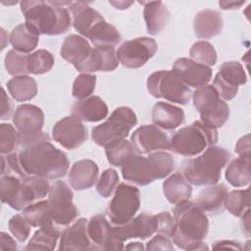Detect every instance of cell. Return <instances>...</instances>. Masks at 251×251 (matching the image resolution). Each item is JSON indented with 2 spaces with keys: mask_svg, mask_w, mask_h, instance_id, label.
I'll return each instance as SVG.
<instances>
[{
  "mask_svg": "<svg viewBox=\"0 0 251 251\" xmlns=\"http://www.w3.org/2000/svg\"><path fill=\"white\" fill-rule=\"evenodd\" d=\"M245 1H220L219 5L223 10H234L240 8Z\"/></svg>",
  "mask_w": 251,
  "mask_h": 251,
  "instance_id": "56",
  "label": "cell"
},
{
  "mask_svg": "<svg viewBox=\"0 0 251 251\" xmlns=\"http://www.w3.org/2000/svg\"><path fill=\"white\" fill-rule=\"evenodd\" d=\"M108 162L115 167H122L136 152L130 141L126 138L116 140L105 147Z\"/></svg>",
  "mask_w": 251,
  "mask_h": 251,
  "instance_id": "37",
  "label": "cell"
},
{
  "mask_svg": "<svg viewBox=\"0 0 251 251\" xmlns=\"http://www.w3.org/2000/svg\"><path fill=\"white\" fill-rule=\"evenodd\" d=\"M226 179L234 187L249 185L251 181L250 157H238L231 161L226 170Z\"/></svg>",
  "mask_w": 251,
  "mask_h": 251,
  "instance_id": "33",
  "label": "cell"
},
{
  "mask_svg": "<svg viewBox=\"0 0 251 251\" xmlns=\"http://www.w3.org/2000/svg\"><path fill=\"white\" fill-rule=\"evenodd\" d=\"M189 55L193 62L209 68L217 62V52L214 46L208 41L200 40L195 42L189 50Z\"/></svg>",
  "mask_w": 251,
  "mask_h": 251,
  "instance_id": "40",
  "label": "cell"
},
{
  "mask_svg": "<svg viewBox=\"0 0 251 251\" xmlns=\"http://www.w3.org/2000/svg\"><path fill=\"white\" fill-rule=\"evenodd\" d=\"M20 163L27 176L46 179L64 177L70 167L67 155L50 141H41L19 152Z\"/></svg>",
  "mask_w": 251,
  "mask_h": 251,
  "instance_id": "2",
  "label": "cell"
},
{
  "mask_svg": "<svg viewBox=\"0 0 251 251\" xmlns=\"http://www.w3.org/2000/svg\"><path fill=\"white\" fill-rule=\"evenodd\" d=\"M146 86L153 97L163 98L180 105H185L192 97L190 88L173 71L153 73L148 76Z\"/></svg>",
  "mask_w": 251,
  "mask_h": 251,
  "instance_id": "8",
  "label": "cell"
},
{
  "mask_svg": "<svg viewBox=\"0 0 251 251\" xmlns=\"http://www.w3.org/2000/svg\"><path fill=\"white\" fill-rule=\"evenodd\" d=\"M230 159V154L225 148L211 145L201 155L188 159L182 164V176L193 185H214L221 178L222 170Z\"/></svg>",
  "mask_w": 251,
  "mask_h": 251,
  "instance_id": "4",
  "label": "cell"
},
{
  "mask_svg": "<svg viewBox=\"0 0 251 251\" xmlns=\"http://www.w3.org/2000/svg\"><path fill=\"white\" fill-rule=\"evenodd\" d=\"M114 236L121 242L130 238L147 239L157 231V219L154 215L141 213L123 225L112 226Z\"/></svg>",
  "mask_w": 251,
  "mask_h": 251,
  "instance_id": "16",
  "label": "cell"
},
{
  "mask_svg": "<svg viewBox=\"0 0 251 251\" xmlns=\"http://www.w3.org/2000/svg\"><path fill=\"white\" fill-rule=\"evenodd\" d=\"M73 198V191L64 181L56 180L51 184L48 202L53 222L58 226H67L77 217L78 211Z\"/></svg>",
  "mask_w": 251,
  "mask_h": 251,
  "instance_id": "11",
  "label": "cell"
},
{
  "mask_svg": "<svg viewBox=\"0 0 251 251\" xmlns=\"http://www.w3.org/2000/svg\"><path fill=\"white\" fill-rule=\"evenodd\" d=\"M246 81L247 75L243 66L238 62L229 61L220 67L214 78L213 87L222 100L228 101L236 96L239 85L245 84Z\"/></svg>",
  "mask_w": 251,
  "mask_h": 251,
  "instance_id": "13",
  "label": "cell"
},
{
  "mask_svg": "<svg viewBox=\"0 0 251 251\" xmlns=\"http://www.w3.org/2000/svg\"><path fill=\"white\" fill-rule=\"evenodd\" d=\"M22 183V178L15 176H2L0 180V198L5 204L10 207L17 198L20 187Z\"/></svg>",
  "mask_w": 251,
  "mask_h": 251,
  "instance_id": "45",
  "label": "cell"
},
{
  "mask_svg": "<svg viewBox=\"0 0 251 251\" xmlns=\"http://www.w3.org/2000/svg\"><path fill=\"white\" fill-rule=\"evenodd\" d=\"M224 205L231 215L241 217L250 207V189H235L228 192Z\"/></svg>",
  "mask_w": 251,
  "mask_h": 251,
  "instance_id": "38",
  "label": "cell"
},
{
  "mask_svg": "<svg viewBox=\"0 0 251 251\" xmlns=\"http://www.w3.org/2000/svg\"><path fill=\"white\" fill-rule=\"evenodd\" d=\"M217 141V128L202 121H196L178 129L171 137L169 150L177 155L193 157L201 154L207 147L215 145Z\"/></svg>",
  "mask_w": 251,
  "mask_h": 251,
  "instance_id": "5",
  "label": "cell"
},
{
  "mask_svg": "<svg viewBox=\"0 0 251 251\" xmlns=\"http://www.w3.org/2000/svg\"><path fill=\"white\" fill-rule=\"evenodd\" d=\"M153 173L158 178H164L168 176L175 169V161L173 156L165 151H156L149 154L147 157Z\"/></svg>",
  "mask_w": 251,
  "mask_h": 251,
  "instance_id": "39",
  "label": "cell"
},
{
  "mask_svg": "<svg viewBox=\"0 0 251 251\" xmlns=\"http://www.w3.org/2000/svg\"><path fill=\"white\" fill-rule=\"evenodd\" d=\"M1 163H2V176H15L20 178H24L27 175L25 173L19 159V153L13 152L6 154V156H1Z\"/></svg>",
  "mask_w": 251,
  "mask_h": 251,
  "instance_id": "47",
  "label": "cell"
},
{
  "mask_svg": "<svg viewBox=\"0 0 251 251\" xmlns=\"http://www.w3.org/2000/svg\"><path fill=\"white\" fill-rule=\"evenodd\" d=\"M92 49L87 39L76 34H71L65 38L60 54L65 61L74 65L76 70L88 59Z\"/></svg>",
  "mask_w": 251,
  "mask_h": 251,
  "instance_id": "23",
  "label": "cell"
},
{
  "mask_svg": "<svg viewBox=\"0 0 251 251\" xmlns=\"http://www.w3.org/2000/svg\"><path fill=\"white\" fill-rule=\"evenodd\" d=\"M241 227L245 236H250V209L241 216Z\"/></svg>",
  "mask_w": 251,
  "mask_h": 251,
  "instance_id": "55",
  "label": "cell"
},
{
  "mask_svg": "<svg viewBox=\"0 0 251 251\" xmlns=\"http://www.w3.org/2000/svg\"><path fill=\"white\" fill-rule=\"evenodd\" d=\"M22 215L32 227H43L55 225L48 200H39L32 203L23 210Z\"/></svg>",
  "mask_w": 251,
  "mask_h": 251,
  "instance_id": "32",
  "label": "cell"
},
{
  "mask_svg": "<svg viewBox=\"0 0 251 251\" xmlns=\"http://www.w3.org/2000/svg\"><path fill=\"white\" fill-rule=\"evenodd\" d=\"M69 12L72 14V24L75 29L86 38L92 29L104 21V18L95 9L84 2H72Z\"/></svg>",
  "mask_w": 251,
  "mask_h": 251,
  "instance_id": "20",
  "label": "cell"
},
{
  "mask_svg": "<svg viewBox=\"0 0 251 251\" xmlns=\"http://www.w3.org/2000/svg\"><path fill=\"white\" fill-rule=\"evenodd\" d=\"M119 183V175L114 169L105 170L96 183L97 192L104 198H108L115 191Z\"/></svg>",
  "mask_w": 251,
  "mask_h": 251,
  "instance_id": "46",
  "label": "cell"
},
{
  "mask_svg": "<svg viewBox=\"0 0 251 251\" xmlns=\"http://www.w3.org/2000/svg\"><path fill=\"white\" fill-rule=\"evenodd\" d=\"M59 250H91V241L87 233V221L77 219L61 233Z\"/></svg>",
  "mask_w": 251,
  "mask_h": 251,
  "instance_id": "21",
  "label": "cell"
},
{
  "mask_svg": "<svg viewBox=\"0 0 251 251\" xmlns=\"http://www.w3.org/2000/svg\"><path fill=\"white\" fill-rule=\"evenodd\" d=\"M1 119L7 120L11 117L13 112V104L5 92V89L2 88L1 94Z\"/></svg>",
  "mask_w": 251,
  "mask_h": 251,
  "instance_id": "52",
  "label": "cell"
},
{
  "mask_svg": "<svg viewBox=\"0 0 251 251\" xmlns=\"http://www.w3.org/2000/svg\"><path fill=\"white\" fill-rule=\"evenodd\" d=\"M163 192L166 199L172 204H178L189 200L192 194V186L182 176L176 173L170 176L163 182Z\"/></svg>",
  "mask_w": 251,
  "mask_h": 251,
  "instance_id": "29",
  "label": "cell"
},
{
  "mask_svg": "<svg viewBox=\"0 0 251 251\" xmlns=\"http://www.w3.org/2000/svg\"><path fill=\"white\" fill-rule=\"evenodd\" d=\"M27 56L14 49L10 50L5 57V68L9 75L14 76L27 75Z\"/></svg>",
  "mask_w": 251,
  "mask_h": 251,
  "instance_id": "42",
  "label": "cell"
},
{
  "mask_svg": "<svg viewBox=\"0 0 251 251\" xmlns=\"http://www.w3.org/2000/svg\"><path fill=\"white\" fill-rule=\"evenodd\" d=\"M7 88L12 98L18 102L29 101L37 94L36 81L28 75L14 76L7 82Z\"/></svg>",
  "mask_w": 251,
  "mask_h": 251,
  "instance_id": "34",
  "label": "cell"
},
{
  "mask_svg": "<svg viewBox=\"0 0 251 251\" xmlns=\"http://www.w3.org/2000/svg\"><path fill=\"white\" fill-rule=\"evenodd\" d=\"M53 65L54 57L45 49H39L27 56V70L29 74H45L53 68Z\"/></svg>",
  "mask_w": 251,
  "mask_h": 251,
  "instance_id": "41",
  "label": "cell"
},
{
  "mask_svg": "<svg viewBox=\"0 0 251 251\" xmlns=\"http://www.w3.org/2000/svg\"><path fill=\"white\" fill-rule=\"evenodd\" d=\"M87 38L95 47H115L122 40L118 29L105 20L93 28Z\"/></svg>",
  "mask_w": 251,
  "mask_h": 251,
  "instance_id": "35",
  "label": "cell"
},
{
  "mask_svg": "<svg viewBox=\"0 0 251 251\" xmlns=\"http://www.w3.org/2000/svg\"><path fill=\"white\" fill-rule=\"evenodd\" d=\"M87 233L91 250H123L124 243L113 233L112 225L103 215H95L87 222Z\"/></svg>",
  "mask_w": 251,
  "mask_h": 251,
  "instance_id": "17",
  "label": "cell"
},
{
  "mask_svg": "<svg viewBox=\"0 0 251 251\" xmlns=\"http://www.w3.org/2000/svg\"><path fill=\"white\" fill-rule=\"evenodd\" d=\"M194 33L198 38L209 39L221 33L223 19L215 10H202L196 14L193 21Z\"/></svg>",
  "mask_w": 251,
  "mask_h": 251,
  "instance_id": "25",
  "label": "cell"
},
{
  "mask_svg": "<svg viewBox=\"0 0 251 251\" xmlns=\"http://www.w3.org/2000/svg\"><path fill=\"white\" fill-rule=\"evenodd\" d=\"M96 84V76L90 74H80L78 75L74 83L72 94L74 98L77 101L84 100L91 96L94 92Z\"/></svg>",
  "mask_w": 251,
  "mask_h": 251,
  "instance_id": "43",
  "label": "cell"
},
{
  "mask_svg": "<svg viewBox=\"0 0 251 251\" xmlns=\"http://www.w3.org/2000/svg\"><path fill=\"white\" fill-rule=\"evenodd\" d=\"M0 249L1 250H17L18 246L16 241L6 232L0 233Z\"/></svg>",
  "mask_w": 251,
  "mask_h": 251,
  "instance_id": "53",
  "label": "cell"
},
{
  "mask_svg": "<svg viewBox=\"0 0 251 251\" xmlns=\"http://www.w3.org/2000/svg\"><path fill=\"white\" fill-rule=\"evenodd\" d=\"M144 5L143 17L147 32L151 35L159 34L167 25L170 12L162 1L142 2Z\"/></svg>",
  "mask_w": 251,
  "mask_h": 251,
  "instance_id": "27",
  "label": "cell"
},
{
  "mask_svg": "<svg viewBox=\"0 0 251 251\" xmlns=\"http://www.w3.org/2000/svg\"><path fill=\"white\" fill-rule=\"evenodd\" d=\"M137 124V118L129 107L121 106L114 110L104 123L94 126L91 130V138L99 146L126 138L129 131Z\"/></svg>",
  "mask_w": 251,
  "mask_h": 251,
  "instance_id": "6",
  "label": "cell"
},
{
  "mask_svg": "<svg viewBox=\"0 0 251 251\" xmlns=\"http://www.w3.org/2000/svg\"><path fill=\"white\" fill-rule=\"evenodd\" d=\"M130 142L139 155L170 149V140L164 130L155 125H143L136 128Z\"/></svg>",
  "mask_w": 251,
  "mask_h": 251,
  "instance_id": "14",
  "label": "cell"
},
{
  "mask_svg": "<svg viewBox=\"0 0 251 251\" xmlns=\"http://www.w3.org/2000/svg\"><path fill=\"white\" fill-rule=\"evenodd\" d=\"M193 105L200 114L202 122L219 128L223 126L229 117V107L222 100L213 85L197 88L192 93Z\"/></svg>",
  "mask_w": 251,
  "mask_h": 251,
  "instance_id": "9",
  "label": "cell"
},
{
  "mask_svg": "<svg viewBox=\"0 0 251 251\" xmlns=\"http://www.w3.org/2000/svg\"><path fill=\"white\" fill-rule=\"evenodd\" d=\"M157 47L155 39L143 36L123 42L116 54L119 62L124 67L138 69L155 55Z\"/></svg>",
  "mask_w": 251,
  "mask_h": 251,
  "instance_id": "12",
  "label": "cell"
},
{
  "mask_svg": "<svg viewBox=\"0 0 251 251\" xmlns=\"http://www.w3.org/2000/svg\"><path fill=\"white\" fill-rule=\"evenodd\" d=\"M115 47H94L88 59L76 70L82 74L112 72L119 66Z\"/></svg>",
  "mask_w": 251,
  "mask_h": 251,
  "instance_id": "22",
  "label": "cell"
},
{
  "mask_svg": "<svg viewBox=\"0 0 251 251\" xmlns=\"http://www.w3.org/2000/svg\"><path fill=\"white\" fill-rule=\"evenodd\" d=\"M140 207V192L135 186L120 183L106 208L112 225H123L131 220Z\"/></svg>",
  "mask_w": 251,
  "mask_h": 251,
  "instance_id": "10",
  "label": "cell"
},
{
  "mask_svg": "<svg viewBox=\"0 0 251 251\" xmlns=\"http://www.w3.org/2000/svg\"><path fill=\"white\" fill-rule=\"evenodd\" d=\"M73 115L80 121L99 122L108 115V106L99 96H90L73 106Z\"/></svg>",
  "mask_w": 251,
  "mask_h": 251,
  "instance_id": "28",
  "label": "cell"
},
{
  "mask_svg": "<svg viewBox=\"0 0 251 251\" xmlns=\"http://www.w3.org/2000/svg\"><path fill=\"white\" fill-rule=\"evenodd\" d=\"M59 237L58 226L39 227L25 247V250H54Z\"/></svg>",
  "mask_w": 251,
  "mask_h": 251,
  "instance_id": "36",
  "label": "cell"
},
{
  "mask_svg": "<svg viewBox=\"0 0 251 251\" xmlns=\"http://www.w3.org/2000/svg\"><path fill=\"white\" fill-rule=\"evenodd\" d=\"M99 169L95 162L89 159L76 161L69 173V182L75 190H85L94 185Z\"/></svg>",
  "mask_w": 251,
  "mask_h": 251,
  "instance_id": "24",
  "label": "cell"
},
{
  "mask_svg": "<svg viewBox=\"0 0 251 251\" xmlns=\"http://www.w3.org/2000/svg\"><path fill=\"white\" fill-rule=\"evenodd\" d=\"M227 193V187L224 183L208 185L200 191L195 203L204 212H216L224 206Z\"/></svg>",
  "mask_w": 251,
  "mask_h": 251,
  "instance_id": "31",
  "label": "cell"
},
{
  "mask_svg": "<svg viewBox=\"0 0 251 251\" xmlns=\"http://www.w3.org/2000/svg\"><path fill=\"white\" fill-rule=\"evenodd\" d=\"M124 249H127V250H143L144 246L140 242H130L126 247H124Z\"/></svg>",
  "mask_w": 251,
  "mask_h": 251,
  "instance_id": "58",
  "label": "cell"
},
{
  "mask_svg": "<svg viewBox=\"0 0 251 251\" xmlns=\"http://www.w3.org/2000/svg\"><path fill=\"white\" fill-rule=\"evenodd\" d=\"M214 249L218 248H228L232 250H242V246L240 245L239 242L237 241H232V240H219L214 242L213 244Z\"/></svg>",
  "mask_w": 251,
  "mask_h": 251,
  "instance_id": "54",
  "label": "cell"
},
{
  "mask_svg": "<svg viewBox=\"0 0 251 251\" xmlns=\"http://www.w3.org/2000/svg\"><path fill=\"white\" fill-rule=\"evenodd\" d=\"M152 121L163 129H175L184 122L181 108L167 102H157L152 109Z\"/></svg>",
  "mask_w": 251,
  "mask_h": 251,
  "instance_id": "26",
  "label": "cell"
},
{
  "mask_svg": "<svg viewBox=\"0 0 251 251\" xmlns=\"http://www.w3.org/2000/svg\"><path fill=\"white\" fill-rule=\"evenodd\" d=\"M13 123L19 132L20 145L23 147L50 141L49 135L42 131L44 114L39 107L31 104L19 106L13 116Z\"/></svg>",
  "mask_w": 251,
  "mask_h": 251,
  "instance_id": "7",
  "label": "cell"
},
{
  "mask_svg": "<svg viewBox=\"0 0 251 251\" xmlns=\"http://www.w3.org/2000/svg\"><path fill=\"white\" fill-rule=\"evenodd\" d=\"M53 139L62 147L74 150L87 139V129L75 116H68L58 121L52 129Z\"/></svg>",
  "mask_w": 251,
  "mask_h": 251,
  "instance_id": "15",
  "label": "cell"
},
{
  "mask_svg": "<svg viewBox=\"0 0 251 251\" xmlns=\"http://www.w3.org/2000/svg\"><path fill=\"white\" fill-rule=\"evenodd\" d=\"M155 216L157 219V232L172 238L176 228L174 217L169 212H162Z\"/></svg>",
  "mask_w": 251,
  "mask_h": 251,
  "instance_id": "49",
  "label": "cell"
},
{
  "mask_svg": "<svg viewBox=\"0 0 251 251\" xmlns=\"http://www.w3.org/2000/svg\"><path fill=\"white\" fill-rule=\"evenodd\" d=\"M110 4H112L116 9L125 10L127 9L130 5L133 4L132 1H110Z\"/></svg>",
  "mask_w": 251,
  "mask_h": 251,
  "instance_id": "57",
  "label": "cell"
},
{
  "mask_svg": "<svg viewBox=\"0 0 251 251\" xmlns=\"http://www.w3.org/2000/svg\"><path fill=\"white\" fill-rule=\"evenodd\" d=\"M250 134L242 136L235 145V152L239 157H250Z\"/></svg>",
  "mask_w": 251,
  "mask_h": 251,
  "instance_id": "51",
  "label": "cell"
},
{
  "mask_svg": "<svg viewBox=\"0 0 251 251\" xmlns=\"http://www.w3.org/2000/svg\"><path fill=\"white\" fill-rule=\"evenodd\" d=\"M176 223L173 242L184 250L209 249L204 238L207 236L209 221L205 212L195 202L185 200L173 209Z\"/></svg>",
  "mask_w": 251,
  "mask_h": 251,
  "instance_id": "1",
  "label": "cell"
},
{
  "mask_svg": "<svg viewBox=\"0 0 251 251\" xmlns=\"http://www.w3.org/2000/svg\"><path fill=\"white\" fill-rule=\"evenodd\" d=\"M8 226L11 233L19 242L23 243L28 238L31 226L27 223V221L22 214H17L13 216L9 220Z\"/></svg>",
  "mask_w": 251,
  "mask_h": 251,
  "instance_id": "48",
  "label": "cell"
},
{
  "mask_svg": "<svg viewBox=\"0 0 251 251\" xmlns=\"http://www.w3.org/2000/svg\"><path fill=\"white\" fill-rule=\"evenodd\" d=\"M20 145V136L17 128L11 124L0 125V152L2 155L13 153Z\"/></svg>",
  "mask_w": 251,
  "mask_h": 251,
  "instance_id": "44",
  "label": "cell"
},
{
  "mask_svg": "<svg viewBox=\"0 0 251 251\" xmlns=\"http://www.w3.org/2000/svg\"><path fill=\"white\" fill-rule=\"evenodd\" d=\"M21 10L25 24L39 34L59 35L68 31L72 25L69 10L53 6L49 1H22Z\"/></svg>",
  "mask_w": 251,
  "mask_h": 251,
  "instance_id": "3",
  "label": "cell"
},
{
  "mask_svg": "<svg viewBox=\"0 0 251 251\" xmlns=\"http://www.w3.org/2000/svg\"><path fill=\"white\" fill-rule=\"evenodd\" d=\"M39 33L27 24H21L11 31L9 41L14 50L27 54L33 51L38 44Z\"/></svg>",
  "mask_w": 251,
  "mask_h": 251,
  "instance_id": "30",
  "label": "cell"
},
{
  "mask_svg": "<svg viewBox=\"0 0 251 251\" xmlns=\"http://www.w3.org/2000/svg\"><path fill=\"white\" fill-rule=\"evenodd\" d=\"M146 249L147 250H174V245L169 237L159 233L158 235H155L147 242Z\"/></svg>",
  "mask_w": 251,
  "mask_h": 251,
  "instance_id": "50",
  "label": "cell"
},
{
  "mask_svg": "<svg viewBox=\"0 0 251 251\" xmlns=\"http://www.w3.org/2000/svg\"><path fill=\"white\" fill-rule=\"evenodd\" d=\"M172 71L185 85L194 88L207 85L212 78L211 68L195 63L188 58L176 59L173 65Z\"/></svg>",
  "mask_w": 251,
  "mask_h": 251,
  "instance_id": "18",
  "label": "cell"
},
{
  "mask_svg": "<svg viewBox=\"0 0 251 251\" xmlns=\"http://www.w3.org/2000/svg\"><path fill=\"white\" fill-rule=\"evenodd\" d=\"M123 177L139 186L148 185L156 179L152 167L146 157L133 155L121 167Z\"/></svg>",
  "mask_w": 251,
  "mask_h": 251,
  "instance_id": "19",
  "label": "cell"
}]
</instances>
